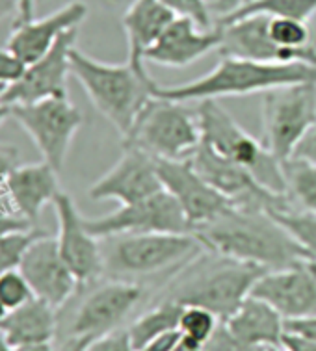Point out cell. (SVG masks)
<instances>
[{"mask_svg":"<svg viewBox=\"0 0 316 351\" xmlns=\"http://www.w3.org/2000/svg\"><path fill=\"white\" fill-rule=\"evenodd\" d=\"M123 140V147H136L155 160H184L199 147V121L182 102L151 97L130 132Z\"/></svg>","mask_w":316,"mask_h":351,"instance_id":"7","label":"cell"},{"mask_svg":"<svg viewBox=\"0 0 316 351\" xmlns=\"http://www.w3.org/2000/svg\"><path fill=\"white\" fill-rule=\"evenodd\" d=\"M221 324L242 342L263 348H278L284 335L283 316L266 301L252 294Z\"/></svg>","mask_w":316,"mask_h":351,"instance_id":"24","label":"cell"},{"mask_svg":"<svg viewBox=\"0 0 316 351\" xmlns=\"http://www.w3.org/2000/svg\"><path fill=\"white\" fill-rule=\"evenodd\" d=\"M34 298V292L21 269H10L0 275V301L8 311H15Z\"/></svg>","mask_w":316,"mask_h":351,"instance_id":"33","label":"cell"},{"mask_svg":"<svg viewBox=\"0 0 316 351\" xmlns=\"http://www.w3.org/2000/svg\"><path fill=\"white\" fill-rule=\"evenodd\" d=\"M268 351H287L283 346H278V348H268Z\"/></svg>","mask_w":316,"mask_h":351,"instance_id":"53","label":"cell"},{"mask_svg":"<svg viewBox=\"0 0 316 351\" xmlns=\"http://www.w3.org/2000/svg\"><path fill=\"white\" fill-rule=\"evenodd\" d=\"M125 153L110 171L88 190L93 201L114 199L121 204H132L162 192L156 160L136 147H123Z\"/></svg>","mask_w":316,"mask_h":351,"instance_id":"18","label":"cell"},{"mask_svg":"<svg viewBox=\"0 0 316 351\" xmlns=\"http://www.w3.org/2000/svg\"><path fill=\"white\" fill-rule=\"evenodd\" d=\"M190 164L208 184L223 197L240 206L255 210H291L292 199L289 195L266 190L245 167L234 164L232 160L221 156L212 147L201 141L199 147L188 156Z\"/></svg>","mask_w":316,"mask_h":351,"instance_id":"10","label":"cell"},{"mask_svg":"<svg viewBox=\"0 0 316 351\" xmlns=\"http://www.w3.org/2000/svg\"><path fill=\"white\" fill-rule=\"evenodd\" d=\"M207 2H208V4H212V2H214V0H207Z\"/></svg>","mask_w":316,"mask_h":351,"instance_id":"54","label":"cell"},{"mask_svg":"<svg viewBox=\"0 0 316 351\" xmlns=\"http://www.w3.org/2000/svg\"><path fill=\"white\" fill-rule=\"evenodd\" d=\"M316 13V0H250L236 10L219 15L218 25L250 17V15H268V17H291L307 21Z\"/></svg>","mask_w":316,"mask_h":351,"instance_id":"27","label":"cell"},{"mask_svg":"<svg viewBox=\"0 0 316 351\" xmlns=\"http://www.w3.org/2000/svg\"><path fill=\"white\" fill-rule=\"evenodd\" d=\"M221 319L208 308L197 305L182 306L181 319H179V331L184 339L194 340L197 344L205 346L210 340Z\"/></svg>","mask_w":316,"mask_h":351,"instance_id":"30","label":"cell"},{"mask_svg":"<svg viewBox=\"0 0 316 351\" xmlns=\"http://www.w3.org/2000/svg\"><path fill=\"white\" fill-rule=\"evenodd\" d=\"M284 331L296 332L316 342V316L300 319H284Z\"/></svg>","mask_w":316,"mask_h":351,"instance_id":"41","label":"cell"},{"mask_svg":"<svg viewBox=\"0 0 316 351\" xmlns=\"http://www.w3.org/2000/svg\"><path fill=\"white\" fill-rule=\"evenodd\" d=\"M71 75L90 97L93 106L108 119L121 138L129 134L136 117L151 99L155 80L136 73L130 64H103L73 47Z\"/></svg>","mask_w":316,"mask_h":351,"instance_id":"3","label":"cell"},{"mask_svg":"<svg viewBox=\"0 0 316 351\" xmlns=\"http://www.w3.org/2000/svg\"><path fill=\"white\" fill-rule=\"evenodd\" d=\"M175 17L177 15L160 0H134L125 12L123 28L129 41V64L136 73L149 77L143 56L160 39Z\"/></svg>","mask_w":316,"mask_h":351,"instance_id":"23","label":"cell"},{"mask_svg":"<svg viewBox=\"0 0 316 351\" xmlns=\"http://www.w3.org/2000/svg\"><path fill=\"white\" fill-rule=\"evenodd\" d=\"M0 351H13V348L8 344L6 340L2 339V335H0Z\"/></svg>","mask_w":316,"mask_h":351,"instance_id":"51","label":"cell"},{"mask_svg":"<svg viewBox=\"0 0 316 351\" xmlns=\"http://www.w3.org/2000/svg\"><path fill=\"white\" fill-rule=\"evenodd\" d=\"M270 17L250 15L242 19L218 25L221 43L218 51L221 56L253 60L265 64H313L316 65V49H283L270 38Z\"/></svg>","mask_w":316,"mask_h":351,"instance_id":"13","label":"cell"},{"mask_svg":"<svg viewBox=\"0 0 316 351\" xmlns=\"http://www.w3.org/2000/svg\"><path fill=\"white\" fill-rule=\"evenodd\" d=\"M10 313V311H8L6 306H4V303H2V301H0V322H2V319L6 318V314Z\"/></svg>","mask_w":316,"mask_h":351,"instance_id":"52","label":"cell"},{"mask_svg":"<svg viewBox=\"0 0 316 351\" xmlns=\"http://www.w3.org/2000/svg\"><path fill=\"white\" fill-rule=\"evenodd\" d=\"M13 351H58L52 342H41V344H28L21 348H13Z\"/></svg>","mask_w":316,"mask_h":351,"instance_id":"48","label":"cell"},{"mask_svg":"<svg viewBox=\"0 0 316 351\" xmlns=\"http://www.w3.org/2000/svg\"><path fill=\"white\" fill-rule=\"evenodd\" d=\"M52 204L58 216L56 242L67 268L77 277L78 287L97 281L104 274L103 247L99 243V238L86 229L84 217L80 216L69 193L60 192Z\"/></svg>","mask_w":316,"mask_h":351,"instance_id":"17","label":"cell"},{"mask_svg":"<svg viewBox=\"0 0 316 351\" xmlns=\"http://www.w3.org/2000/svg\"><path fill=\"white\" fill-rule=\"evenodd\" d=\"M182 314V305L175 301L164 300L162 303L151 308L140 318L132 322V326L127 329L130 344L136 351H140L151 340L158 339L160 335L179 329V319Z\"/></svg>","mask_w":316,"mask_h":351,"instance_id":"26","label":"cell"},{"mask_svg":"<svg viewBox=\"0 0 316 351\" xmlns=\"http://www.w3.org/2000/svg\"><path fill=\"white\" fill-rule=\"evenodd\" d=\"M219 43L221 32L218 26L205 30L188 17H175L160 39L145 52L143 60L164 67H186L212 49H218Z\"/></svg>","mask_w":316,"mask_h":351,"instance_id":"21","label":"cell"},{"mask_svg":"<svg viewBox=\"0 0 316 351\" xmlns=\"http://www.w3.org/2000/svg\"><path fill=\"white\" fill-rule=\"evenodd\" d=\"M270 38L283 49H305L311 45L309 26L291 17H270Z\"/></svg>","mask_w":316,"mask_h":351,"instance_id":"31","label":"cell"},{"mask_svg":"<svg viewBox=\"0 0 316 351\" xmlns=\"http://www.w3.org/2000/svg\"><path fill=\"white\" fill-rule=\"evenodd\" d=\"M84 225L99 240L117 234L192 232L182 208L166 190L138 203L121 204L116 212L103 217H84Z\"/></svg>","mask_w":316,"mask_h":351,"instance_id":"11","label":"cell"},{"mask_svg":"<svg viewBox=\"0 0 316 351\" xmlns=\"http://www.w3.org/2000/svg\"><path fill=\"white\" fill-rule=\"evenodd\" d=\"M86 351H136L130 344L129 339V332L127 329L125 331H114L108 332V335H104L101 339L93 340Z\"/></svg>","mask_w":316,"mask_h":351,"instance_id":"37","label":"cell"},{"mask_svg":"<svg viewBox=\"0 0 316 351\" xmlns=\"http://www.w3.org/2000/svg\"><path fill=\"white\" fill-rule=\"evenodd\" d=\"M284 319L316 316V261L304 258L292 266L266 271L252 290Z\"/></svg>","mask_w":316,"mask_h":351,"instance_id":"16","label":"cell"},{"mask_svg":"<svg viewBox=\"0 0 316 351\" xmlns=\"http://www.w3.org/2000/svg\"><path fill=\"white\" fill-rule=\"evenodd\" d=\"M26 65L15 56L12 51H8L6 47L0 49V84L10 86L23 75Z\"/></svg>","mask_w":316,"mask_h":351,"instance_id":"38","label":"cell"},{"mask_svg":"<svg viewBox=\"0 0 316 351\" xmlns=\"http://www.w3.org/2000/svg\"><path fill=\"white\" fill-rule=\"evenodd\" d=\"M104 240V274L119 281L138 282L162 274L203 251L192 232H145L117 234Z\"/></svg>","mask_w":316,"mask_h":351,"instance_id":"5","label":"cell"},{"mask_svg":"<svg viewBox=\"0 0 316 351\" xmlns=\"http://www.w3.org/2000/svg\"><path fill=\"white\" fill-rule=\"evenodd\" d=\"M210 255V258H201L195 268L179 277V281L169 287L166 300L182 306H203L212 311L221 322H226L239 308L240 303L252 294L255 282L268 269L216 253Z\"/></svg>","mask_w":316,"mask_h":351,"instance_id":"4","label":"cell"},{"mask_svg":"<svg viewBox=\"0 0 316 351\" xmlns=\"http://www.w3.org/2000/svg\"><path fill=\"white\" fill-rule=\"evenodd\" d=\"M245 2H250V0H214L210 4V10H212V13H218V15H226V13L236 10Z\"/></svg>","mask_w":316,"mask_h":351,"instance_id":"45","label":"cell"},{"mask_svg":"<svg viewBox=\"0 0 316 351\" xmlns=\"http://www.w3.org/2000/svg\"><path fill=\"white\" fill-rule=\"evenodd\" d=\"M203 351H268V348L242 342L223 324H219L210 340L203 346Z\"/></svg>","mask_w":316,"mask_h":351,"instance_id":"36","label":"cell"},{"mask_svg":"<svg viewBox=\"0 0 316 351\" xmlns=\"http://www.w3.org/2000/svg\"><path fill=\"white\" fill-rule=\"evenodd\" d=\"M19 269L32 288L34 295L54 308H62L77 292V277L60 255L56 238L49 237L47 232L30 243Z\"/></svg>","mask_w":316,"mask_h":351,"instance_id":"19","label":"cell"},{"mask_svg":"<svg viewBox=\"0 0 316 351\" xmlns=\"http://www.w3.org/2000/svg\"><path fill=\"white\" fill-rule=\"evenodd\" d=\"M88 6L80 0H73L43 19H32L30 23L13 26L12 36L8 38L6 49L12 51L25 65H30L51 51L60 36L67 30L78 28L86 19Z\"/></svg>","mask_w":316,"mask_h":351,"instance_id":"20","label":"cell"},{"mask_svg":"<svg viewBox=\"0 0 316 351\" xmlns=\"http://www.w3.org/2000/svg\"><path fill=\"white\" fill-rule=\"evenodd\" d=\"M164 190L173 195L184 212L192 230L214 221L236 204L216 192L207 180L195 171L190 160H156Z\"/></svg>","mask_w":316,"mask_h":351,"instance_id":"14","label":"cell"},{"mask_svg":"<svg viewBox=\"0 0 316 351\" xmlns=\"http://www.w3.org/2000/svg\"><path fill=\"white\" fill-rule=\"evenodd\" d=\"M281 346H283L287 351H316L315 340H311L307 339V337H302V335H296V332H289V331H284Z\"/></svg>","mask_w":316,"mask_h":351,"instance_id":"43","label":"cell"},{"mask_svg":"<svg viewBox=\"0 0 316 351\" xmlns=\"http://www.w3.org/2000/svg\"><path fill=\"white\" fill-rule=\"evenodd\" d=\"M58 308L34 295L0 322V335L12 348L52 342L58 327Z\"/></svg>","mask_w":316,"mask_h":351,"instance_id":"25","label":"cell"},{"mask_svg":"<svg viewBox=\"0 0 316 351\" xmlns=\"http://www.w3.org/2000/svg\"><path fill=\"white\" fill-rule=\"evenodd\" d=\"M171 351H203V346L194 342V340H188L184 339V337H181L179 344L175 346Z\"/></svg>","mask_w":316,"mask_h":351,"instance_id":"47","label":"cell"},{"mask_svg":"<svg viewBox=\"0 0 316 351\" xmlns=\"http://www.w3.org/2000/svg\"><path fill=\"white\" fill-rule=\"evenodd\" d=\"M197 121L203 143L234 164L245 167L266 190L278 195H289L281 162L260 141L247 134L234 121V117L219 106L216 99L201 101Z\"/></svg>","mask_w":316,"mask_h":351,"instance_id":"6","label":"cell"},{"mask_svg":"<svg viewBox=\"0 0 316 351\" xmlns=\"http://www.w3.org/2000/svg\"><path fill=\"white\" fill-rule=\"evenodd\" d=\"M296 158H304L307 162H313L316 164V121L311 125V128L305 132V136L300 140V143L294 149V154Z\"/></svg>","mask_w":316,"mask_h":351,"instance_id":"40","label":"cell"},{"mask_svg":"<svg viewBox=\"0 0 316 351\" xmlns=\"http://www.w3.org/2000/svg\"><path fill=\"white\" fill-rule=\"evenodd\" d=\"M91 342H88V340L73 339V337H69V339L65 340L62 351H86V348H88Z\"/></svg>","mask_w":316,"mask_h":351,"instance_id":"46","label":"cell"},{"mask_svg":"<svg viewBox=\"0 0 316 351\" xmlns=\"http://www.w3.org/2000/svg\"><path fill=\"white\" fill-rule=\"evenodd\" d=\"M181 331L179 329H175V331H169L166 335H160L158 339L151 340L149 344H145L140 351H171L175 346L179 344V340H181Z\"/></svg>","mask_w":316,"mask_h":351,"instance_id":"42","label":"cell"},{"mask_svg":"<svg viewBox=\"0 0 316 351\" xmlns=\"http://www.w3.org/2000/svg\"><path fill=\"white\" fill-rule=\"evenodd\" d=\"M77 28L60 36L45 56L26 65L23 75L6 86L0 101L8 106H19L54 97H67V77L71 75L69 56L77 43Z\"/></svg>","mask_w":316,"mask_h":351,"instance_id":"12","label":"cell"},{"mask_svg":"<svg viewBox=\"0 0 316 351\" xmlns=\"http://www.w3.org/2000/svg\"><path fill=\"white\" fill-rule=\"evenodd\" d=\"M13 12H17V0H0V23Z\"/></svg>","mask_w":316,"mask_h":351,"instance_id":"49","label":"cell"},{"mask_svg":"<svg viewBox=\"0 0 316 351\" xmlns=\"http://www.w3.org/2000/svg\"><path fill=\"white\" fill-rule=\"evenodd\" d=\"M160 2L177 17H188L205 30L214 28L212 10L207 0H160Z\"/></svg>","mask_w":316,"mask_h":351,"instance_id":"34","label":"cell"},{"mask_svg":"<svg viewBox=\"0 0 316 351\" xmlns=\"http://www.w3.org/2000/svg\"><path fill=\"white\" fill-rule=\"evenodd\" d=\"M19 167V149L10 143H0V193L6 192V182Z\"/></svg>","mask_w":316,"mask_h":351,"instance_id":"39","label":"cell"},{"mask_svg":"<svg viewBox=\"0 0 316 351\" xmlns=\"http://www.w3.org/2000/svg\"><path fill=\"white\" fill-rule=\"evenodd\" d=\"M287 192L304 210L316 214V164L291 156L281 162Z\"/></svg>","mask_w":316,"mask_h":351,"instance_id":"28","label":"cell"},{"mask_svg":"<svg viewBox=\"0 0 316 351\" xmlns=\"http://www.w3.org/2000/svg\"><path fill=\"white\" fill-rule=\"evenodd\" d=\"M316 121V84H294L263 97V145L279 162L289 160Z\"/></svg>","mask_w":316,"mask_h":351,"instance_id":"8","label":"cell"},{"mask_svg":"<svg viewBox=\"0 0 316 351\" xmlns=\"http://www.w3.org/2000/svg\"><path fill=\"white\" fill-rule=\"evenodd\" d=\"M60 192L58 171L45 160L41 164L19 166L6 182V193L15 210L34 227H38L43 206L52 203Z\"/></svg>","mask_w":316,"mask_h":351,"instance_id":"22","label":"cell"},{"mask_svg":"<svg viewBox=\"0 0 316 351\" xmlns=\"http://www.w3.org/2000/svg\"><path fill=\"white\" fill-rule=\"evenodd\" d=\"M142 287L132 281L114 279L99 287L78 306L69 337L93 342L108 332L117 331L123 319L142 300Z\"/></svg>","mask_w":316,"mask_h":351,"instance_id":"15","label":"cell"},{"mask_svg":"<svg viewBox=\"0 0 316 351\" xmlns=\"http://www.w3.org/2000/svg\"><path fill=\"white\" fill-rule=\"evenodd\" d=\"M294 84H316V65L313 64H265L253 60L221 56L208 75L194 82L179 86L153 84L151 95L175 102L207 101L219 97L247 95L271 91Z\"/></svg>","mask_w":316,"mask_h":351,"instance_id":"2","label":"cell"},{"mask_svg":"<svg viewBox=\"0 0 316 351\" xmlns=\"http://www.w3.org/2000/svg\"><path fill=\"white\" fill-rule=\"evenodd\" d=\"M34 19V0H17V17H15V25H23V23H30Z\"/></svg>","mask_w":316,"mask_h":351,"instance_id":"44","label":"cell"},{"mask_svg":"<svg viewBox=\"0 0 316 351\" xmlns=\"http://www.w3.org/2000/svg\"><path fill=\"white\" fill-rule=\"evenodd\" d=\"M192 234L210 253L257 264L268 271L313 258L266 210L232 206Z\"/></svg>","mask_w":316,"mask_h":351,"instance_id":"1","label":"cell"},{"mask_svg":"<svg viewBox=\"0 0 316 351\" xmlns=\"http://www.w3.org/2000/svg\"><path fill=\"white\" fill-rule=\"evenodd\" d=\"M32 229H39V227H34L26 217L15 210L6 192L0 193V237H8L13 232H26Z\"/></svg>","mask_w":316,"mask_h":351,"instance_id":"35","label":"cell"},{"mask_svg":"<svg viewBox=\"0 0 316 351\" xmlns=\"http://www.w3.org/2000/svg\"><path fill=\"white\" fill-rule=\"evenodd\" d=\"M41 234H45V230L32 229L26 232H13L8 237H0V275L10 269H19L26 250Z\"/></svg>","mask_w":316,"mask_h":351,"instance_id":"32","label":"cell"},{"mask_svg":"<svg viewBox=\"0 0 316 351\" xmlns=\"http://www.w3.org/2000/svg\"><path fill=\"white\" fill-rule=\"evenodd\" d=\"M12 117L32 138L47 164L62 171L73 138L84 123L82 112L67 97H54L12 106Z\"/></svg>","mask_w":316,"mask_h":351,"instance_id":"9","label":"cell"},{"mask_svg":"<svg viewBox=\"0 0 316 351\" xmlns=\"http://www.w3.org/2000/svg\"><path fill=\"white\" fill-rule=\"evenodd\" d=\"M4 90H6V86L0 84V97H2ZM8 117H12V106H8V104H4V102L0 101V125L6 121Z\"/></svg>","mask_w":316,"mask_h":351,"instance_id":"50","label":"cell"},{"mask_svg":"<svg viewBox=\"0 0 316 351\" xmlns=\"http://www.w3.org/2000/svg\"><path fill=\"white\" fill-rule=\"evenodd\" d=\"M294 240L316 261V214L294 208L268 212Z\"/></svg>","mask_w":316,"mask_h":351,"instance_id":"29","label":"cell"}]
</instances>
